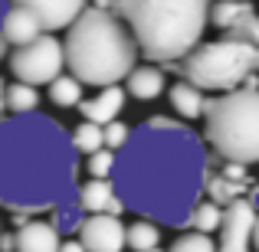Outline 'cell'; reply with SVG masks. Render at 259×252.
Listing matches in <instances>:
<instances>
[{"label": "cell", "mask_w": 259, "mask_h": 252, "mask_svg": "<svg viewBox=\"0 0 259 252\" xmlns=\"http://www.w3.org/2000/svg\"><path fill=\"white\" fill-rule=\"evenodd\" d=\"M128 138H132V128L121 125V121H108V125L102 128V141H105V147H108V151H115V154L125 147Z\"/></svg>", "instance_id": "484cf974"}, {"label": "cell", "mask_w": 259, "mask_h": 252, "mask_svg": "<svg viewBox=\"0 0 259 252\" xmlns=\"http://www.w3.org/2000/svg\"><path fill=\"white\" fill-rule=\"evenodd\" d=\"M76 200H79V207H82V213H108V216L125 213V203L115 193L112 177H108V180H99V177L85 180L82 187L76 190Z\"/></svg>", "instance_id": "8fae6325"}, {"label": "cell", "mask_w": 259, "mask_h": 252, "mask_svg": "<svg viewBox=\"0 0 259 252\" xmlns=\"http://www.w3.org/2000/svg\"><path fill=\"white\" fill-rule=\"evenodd\" d=\"M253 226H256V210L249 200H236L223 210V223H220V242L217 252H249L253 242Z\"/></svg>", "instance_id": "ba28073f"}, {"label": "cell", "mask_w": 259, "mask_h": 252, "mask_svg": "<svg viewBox=\"0 0 259 252\" xmlns=\"http://www.w3.org/2000/svg\"><path fill=\"white\" fill-rule=\"evenodd\" d=\"M125 102H128V92H125V88H121V85H108V88H99V95L79 102V112H82L85 121L105 128L108 121H118Z\"/></svg>", "instance_id": "7c38bea8"}, {"label": "cell", "mask_w": 259, "mask_h": 252, "mask_svg": "<svg viewBox=\"0 0 259 252\" xmlns=\"http://www.w3.org/2000/svg\"><path fill=\"white\" fill-rule=\"evenodd\" d=\"M50 102L56 108H79V102H82V82H79L76 76H56L50 82Z\"/></svg>", "instance_id": "44dd1931"}, {"label": "cell", "mask_w": 259, "mask_h": 252, "mask_svg": "<svg viewBox=\"0 0 259 252\" xmlns=\"http://www.w3.org/2000/svg\"><path fill=\"white\" fill-rule=\"evenodd\" d=\"M4 13H7V4L0 0V59H4V49H7V43H4Z\"/></svg>", "instance_id": "f1b7e54d"}, {"label": "cell", "mask_w": 259, "mask_h": 252, "mask_svg": "<svg viewBox=\"0 0 259 252\" xmlns=\"http://www.w3.org/2000/svg\"><path fill=\"white\" fill-rule=\"evenodd\" d=\"M256 69H259V46L233 36V33L213 39V43H200L194 53L181 59L184 79L197 85L200 92H233Z\"/></svg>", "instance_id": "8992f818"}, {"label": "cell", "mask_w": 259, "mask_h": 252, "mask_svg": "<svg viewBox=\"0 0 259 252\" xmlns=\"http://www.w3.org/2000/svg\"><path fill=\"white\" fill-rule=\"evenodd\" d=\"M4 108L10 115H30V112L39 108V92L26 82H13V85H7V92H4Z\"/></svg>", "instance_id": "ffe728a7"}, {"label": "cell", "mask_w": 259, "mask_h": 252, "mask_svg": "<svg viewBox=\"0 0 259 252\" xmlns=\"http://www.w3.org/2000/svg\"><path fill=\"white\" fill-rule=\"evenodd\" d=\"M43 33H46L43 23H39L30 10H23V7H17V4H7V13H4V43L7 46L20 49V46L39 39Z\"/></svg>", "instance_id": "4fadbf2b"}, {"label": "cell", "mask_w": 259, "mask_h": 252, "mask_svg": "<svg viewBox=\"0 0 259 252\" xmlns=\"http://www.w3.org/2000/svg\"><path fill=\"white\" fill-rule=\"evenodd\" d=\"M63 53L66 69L92 88L121 85L141 56L125 20L102 7H85L76 17V23L66 30Z\"/></svg>", "instance_id": "3957f363"}, {"label": "cell", "mask_w": 259, "mask_h": 252, "mask_svg": "<svg viewBox=\"0 0 259 252\" xmlns=\"http://www.w3.org/2000/svg\"><path fill=\"white\" fill-rule=\"evenodd\" d=\"M79 242L85 252H121L125 249V223L108 213H89L79 226Z\"/></svg>", "instance_id": "9c48e42d"}, {"label": "cell", "mask_w": 259, "mask_h": 252, "mask_svg": "<svg viewBox=\"0 0 259 252\" xmlns=\"http://www.w3.org/2000/svg\"><path fill=\"white\" fill-rule=\"evenodd\" d=\"M0 252H17V239H13V233H0Z\"/></svg>", "instance_id": "4316f807"}, {"label": "cell", "mask_w": 259, "mask_h": 252, "mask_svg": "<svg viewBox=\"0 0 259 252\" xmlns=\"http://www.w3.org/2000/svg\"><path fill=\"white\" fill-rule=\"evenodd\" d=\"M249 10H253V0H213V4H210V23L227 33V30H233Z\"/></svg>", "instance_id": "ac0fdd59"}, {"label": "cell", "mask_w": 259, "mask_h": 252, "mask_svg": "<svg viewBox=\"0 0 259 252\" xmlns=\"http://www.w3.org/2000/svg\"><path fill=\"white\" fill-rule=\"evenodd\" d=\"M249 187H253V183L230 180V177H223V174H210V177H207V187H203V193H207V200H213L217 207H230V203L243 200Z\"/></svg>", "instance_id": "e0dca14e"}, {"label": "cell", "mask_w": 259, "mask_h": 252, "mask_svg": "<svg viewBox=\"0 0 259 252\" xmlns=\"http://www.w3.org/2000/svg\"><path fill=\"white\" fill-rule=\"evenodd\" d=\"M17 239V252H59V229L43 220H26L13 233Z\"/></svg>", "instance_id": "5bb4252c"}, {"label": "cell", "mask_w": 259, "mask_h": 252, "mask_svg": "<svg viewBox=\"0 0 259 252\" xmlns=\"http://www.w3.org/2000/svg\"><path fill=\"white\" fill-rule=\"evenodd\" d=\"M79 154L50 115L0 118V207L7 213H46L76 200Z\"/></svg>", "instance_id": "7a4b0ae2"}, {"label": "cell", "mask_w": 259, "mask_h": 252, "mask_svg": "<svg viewBox=\"0 0 259 252\" xmlns=\"http://www.w3.org/2000/svg\"><path fill=\"white\" fill-rule=\"evenodd\" d=\"M4 92H7V85H4V79H0V112H4Z\"/></svg>", "instance_id": "4dcf8cb0"}, {"label": "cell", "mask_w": 259, "mask_h": 252, "mask_svg": "<svg viewBox=\"0 0 259 252\" xmlns=\"http://www.w3.org/2000/svg\"><path fill=\"white\" fill-rule=\"evenodd\" d=\"M69 138H72V147H76V154H85V158L105 147V141H102V128L92 125V121H82V125H79L76 131L69 134Z\"/></svg>", "instance_id": "603a6c76"}, {"label": "cell", "mask_w": 259, "mask_h": 252, "mask_svg": "<svg viewBox=\"0 0 259 252\" xmlns=\"http://www.w3.org/2000/svg\"><path fill=\"white\" fill-rule=\"evenodd\" d=\"M167 98H171L174 112L181 115V118H187V121L203 118V108H207V95H203L197 85H190L187 79L174 82V85H171V92H167Z\"/></svg>", "instance_id": "2e32d148"}, {"label": "cell", "mask_w": 259, "mask_h": 252, "mask_svg": "<svg viewBox=\"0 0 259 252\" xmlns=\"http://www.w3.org/2000/svg\"><path fill=\"white\" fill-rule=\"evenodd\" d=\"M148 252H164V249H161V246H158V249H148Z\"/></svg>", "instance_id": "1f68e13d"}, {"label": "cell", "mask_w": 259, "mask_h": 252, "mask_svg": "<svg viewBox=\"0 0 259 252\" xmlns=\"http://www.w3.org/2000/svg\"><path fill=\"white\" fill-rule=\"evenodd\" d=\"M253 242H256V252H259V213H256V226H253Z\"/></svg>", "instance_id": "f546056e"}, {"label": "cell", "mask_w": 259, "mask_h": 252, "mask_svg": "<svg viewBox=\"0 0 259 252\" xmlns=\"http://www.w3.org/2000/svg\"><path fill=\"white\" fill-rule=\"evenodd\" d=\"M220 223H223V207H217L213 200H200L194 207V213H190V220H187V226L194 229V233H217L220 229Z\"/></svg>", "instance_id": "7402d4cb"}, {"label": "cell", "mask_w": 259, "mask_h": 252, "mask_svg": "<svg viewBox=\"0 0 259 252\" xmlns=\"http://www.w3.org/2000/svg\"><path fill=\"white\" fill-rule=\"evenodd\" d=\"M203 138L233 164H259V88H233L203 108Z\"/></svg>", "instance_id": "5b68a950"}, {"label": "cell", "mask_w": 259, "mask_h": 252, "mask_svg": "<svg viewBox=\"0 0 259 252\" xmlns=\"http://www.w3.org/2000/svg\"><path fill=\"white\" fill-rule=\"evenodd\" d=\"M125 246L132 252H148V249H158L161 246V229L158 223L151 220H135L132 226H125Z\"/></svg>", "instance_id": "d6986e66"}, {"label": "cell", "mask_w": 259, "mask_h": 252, "mask_svg": "<svg viewBox=\"0 0 259 252\" xmlns=\"http://www.w3.org/2000/svg\"><path fill=\"white\" fill-rule=\"evenodd\" d=\"M85 170L92 177H99V180H108V177H112V170H115V151L102 147V151L89 154V158H85Z\"/></svg>", "instance_id": "d4e9b609"}, {"label": "cell", "mask_w": 259, "mask_h": 252, "mask_svg": "<svg viewBox=\"0 0 259 252\" xmlns=\"http://www.w3.org/2000/svg\"><path fill=\"white\" fill-rule=\"evenodd\" d=\"M66 69V53H63V39H56L53 33H43L39 39L20 46L10 53V72L17 82H26L33 88L50 85L56 76H63Z\"/></svg>", "instance_id": "52a82bcc"}, {"label": "cell", "mask_w": 259, "mask_h": 252, "mask_svg": "<svg viewBox=\"0 0 259 252\" xmlns=\"http://www.w3.org/2000/svg\"><path fill=\"white\" fill-rule=\"evenodd\" d=\"M167 252H217V246H213V239H210L207 233H194V229H190V233L177 236L174 246Z\"/></svg>", "instance_id": "cb8c5ba5"}, {"label": "cell", "mask_w": 259, "mask_h": 252, "mask_svg": "<svg viewBox=\"0 0 259 252\" xmlns=\"http://www.w3.org/2000/svg\"><path fill=\"white\" fill-rule=\"evenodd\" d=\"M210 177L207 144L184 121L154 115L115 154L112 183L125 210L158 226H187Z\"/></svg>", "instance_id": "6da1fadb"}, {"label": "cell", "mask_w": 259, "mask_h": 252, "mask_svg": "<svg viewBox=\"0 0 259 252\" xmlns=\"http://www.w3.org/2000/svg\"><path fill=\"white\" fill-rule=\"evenodd\" d=\"M164 69H158L154 63H148V66H135L132 72H128V79H125V92L132 95V98H138V102H154V98H161V92H164Z\"/></svg>", "instance_id": "9a60e30c"}, {"label": "cell", "mask_w": 259, "mask_h": 252, "mask_svg": "<svg viewBox=\"0 0 259 252\" xmlns=\"http://www.w3.org/2000/svg\"><path fill=\"white\" fill-rule=\"evenodd\" d=\"M213 0H115V13L132 30L148 63H181L210 26Z\"/></svg>", "instance_id": "277c9868"}, {"label": "cell", "mask_w": 259, "mask_h": 252, "mask_svg": "<svg viewBox=\"0 0 259 252\" xmlns=\"http://www.w3.org/2000/svg\"><path fill=\"white\" fill-rule=\"evenodd\" d=\"M10 4L30 10L43 23L46 33H56V30H69L76 23V17L89 7V0H10Z\"/></svg>", "instance_id": "30bf717a"}, {"label": "cell", "mask_w": 259, "mask_h": 252, "mask_svg": "<svg viewBox=\"0 0 259 252\" xmlns=\"http://www.w3.org/2000/svg\"><path fill=\"white\" fill-rule=\"evenodd\" d=\"M59 252H85V246L79 239H66V242H59Z\"/></svg>", "instance_id": "83f0119b"}]
</instances>
